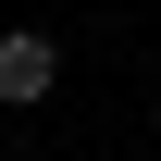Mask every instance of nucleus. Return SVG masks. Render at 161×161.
Listing matches in <instances>:
<instances>
[{"label":"nucleus","instance_id":"obj_1","mask_svg":"<svg viewBox=\"0 0 161 161\" xmlns=\"http://www.w3.org/2000/svg\"><path fill=\"white\" fill-rule=\"evenodd\" d=\"M62 87V50L37 37V25H13V37H0V112H25V99H50Z\"/></svg>","mask_w":161,"mask_h":161}]
</instances>
